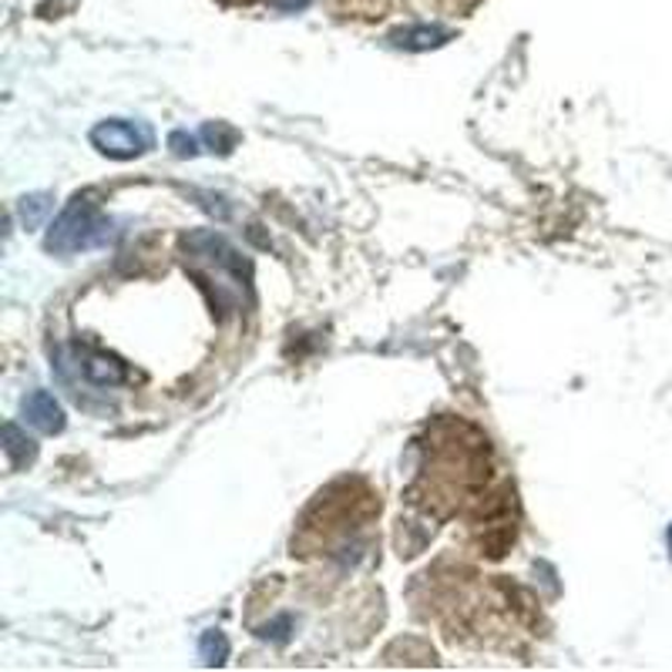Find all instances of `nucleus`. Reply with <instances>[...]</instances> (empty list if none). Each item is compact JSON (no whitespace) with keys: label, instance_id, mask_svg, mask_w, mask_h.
<instances>
[{"label":"nucleus","instance_id":"7ed1b4c3","mask_svg":"<svg viewBox=\"0 0 672 672\" xmlns=\"http://www.w3.org/2000/svg\"><path fill=\"white\" fill-rule=\"evenodd\" d=\"M91 145L108 158H135V155H142V152H148L155 145V135L142 122L115 119V122H101L91 132Z\"/></svg>","mask_w":672,"mask_h":672},{"label":"nucleus","instance_id":"39448f33","mask_svg":"<svg viewBox=\"0 0 672 672\" xmlns=\"http://www.w3.org/2000/svg\"><path fill=\"white\" fill-rule=\"evenodd\" d=\"M78 370L88 383L94 387H115V383H125L128 380V370L125 363L111 360L104 354H88V357H78Z\"/></svg>","mask_w":672,"mask_h":672},{"label":"nucleus","instance_id":"f03ea898","mask_svg":"<svg viewBox=\"0 0 672 672\" xmlns=\"http://www.w3.org/2000/svg\"><path fill=\"white\" fill-rule=\"evenodd\" d=\"M111 236H115L111 219H104L88 195H78V199H71L65 205V212L58 219H54L44 246H47V253L71 256V253H81V249L108 246Z\"/></svg>","mask_w":672,"mask_h":672},{"label":"nucleus","instance_id":"423d86ee","mask_svg":"<svg viewBox=\"0 0 672 672\" xmlns=\"http://www.w3.org/2000/svg\"><path fill=\"white\" fill-rule=\"evenodd\" d=\"M447 41V31L444 27H411V31H401L394 34V44L401 47H411V51H424V47H434Z\"/></svg>","mask_w":672,"mask_h":672},{"label":"nucleus","instance_id":"20e7f679","mask_svg":"<svg viewBox=\"0 0 672 672\" xmlns=\"http://www.w3.org/2000/svg\"><path fill=\"white\" fill-rule=\"evenodd\" d=\"M24 417L34 427H41L44 434H58L65 427V411H61L58 401L47 394V390H34V394L24 397Z\"/></svg>","mask_w":672,"mask_h":672},{"label":"nucleus","instance_id":"1a4fd4ad","mask_svg":"<svg viewBox=\"0 0 672 672\" xmlns=\"http://www.w3.org/2000/svg\"><path fill=\"white\" fill-rule=\"evenodd\" d=\"M4 440H8V455H11V461L18 464L24 455L31 458L34 455V447H31V440L18 430V424H4Z\"/></svg>","mask_w":672,"mask_h":672},{"label":"nucleus","instance_id":"9d476101","mask_svg":"<svg viewBox=\"0 0 672 672\" xmlns=\"http://www.w3.org/2000/svg\"><path fill=\"white\" fill-rule=\"evenodd\" d=\"M199 142H202V135H186V132H172V138H168V145H172V152L176 155H195L199 152Z\"/></svg>","mask_w":672,"mask_h":672},{"label":"nucleus","instance_id":"f8f14e48","mask_svg":"<svg viewBox=\"0 0 672 672\" xmlns=\"http://www.w3.org/2000/svg\"><path fill=\"white\" fill-rule=\"evenodd\" d=\"M669 555H672V528H669Z\"/></svg>","mask_w":672,"mask_h":672},{"label":"nucleus","instance_id":"f257e3e1","mask_svg":"<svg viewBox=\"0 0 672 672\" xmlns=\"http://www.w3.org/2000/svg\"><path fill=\"white\" fill-rule=\"evenodd\" d=\"M182 246L189 253L192 272L212 293V306L222 316L239 313L249 303V266L229 246V239H222L212 229H195L182 239Z\"/></svg>","mask_w":672,"mask_h":672},{"label":"nucleus","instance_id":"9b49d317","mask_svg":"<svg viewBox=\"0 0 672 672\" xmlns=\"http://www.w3.org/2000/svg\"><path fill=\"white\" fill-rule=\"evenodd\" d=\"M287 629H290V619H279L276 626H266V632H262V636H266V639H276V642H287V639H290V632H287Z\"/></svg>","mask_w":672,"mask_h":672},{"label":"nucleus","instance_id":"6e6552de","mask_svg":"<svg viewBox=\"0 0 672 672\" xmlns=\"http://www.w3.org/2000/svg\"><path fill=\"white\" fill-rule=\"evenodd\" d=\"M51 212V195H27L21 202V219L24 226H41V219Z\"/></svg>","mask_w":672,"mask_h":672},{"label":"nucleus","instance_id":"0eeeda50","mask_svg":"<svg viewBox=\"0 0 672 672\" xmlns=\"http://www.w3.org/2000/svg\"><path fill=\"white\" fill-rule=\"evenodd\" d=\"M199 652H202L205 665H222V662L229 659V642H226V636H222L219 629H209L199 639Z\"/></svg>","mask_w":672,"mask_h":672}]
</instances>
